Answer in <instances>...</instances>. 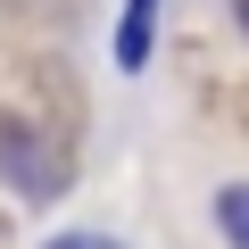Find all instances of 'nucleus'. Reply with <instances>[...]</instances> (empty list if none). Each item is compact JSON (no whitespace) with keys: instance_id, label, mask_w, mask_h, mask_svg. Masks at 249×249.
<instances>
[{"instance_id":"obj_1","label":"nucleus","mask_w":249,"mask_h":249,"mask_svg":"<svg viewBox=\"0 0 249 249\" xmlns=\"http://www.w3.org/2000/svg\"><path fill=\"white\" fill-rule=\"evenodd\" d=\"M0 175L17 183L25 208H42V199L67 191V150L50 133H34V124H0Z\"/></svg>"},{"instance_id":"obj_2","label":"nucleus","mask_w":249,"mask_h":249,"mask_svg":"<svg viewBox=\"0 0 249 249\" xmlns=\"http://www.w3.org/2000/svg\"><path fill=\"white\" fill-rule=\"evenodd\" d=\"M150 42H158V0H124V17H116V67L142 75L150 67Z\"/></svg>"},{"instance_id":"obj_3","label":"nucleus","mask_w":249,"mask_h":249,"mask_svg":"<svg viewBox=\"0 0 249 249\" xmlns=\"http://www.w3.org/2000/svg\"><path fill=\"white\" fill-rule=\"evenodd\" d=\"M216 232H224L232 249H249V183H224V191H216Z\"/></svg>"},{"instance_id":"obj_4","label":"nucleus","mask_w":249,"mask_h":249,"mask_svg":"<svg viewBox=\"0 0 249 249\" xmlns=\"http://www.w3.org/2000/svg\"><path fill=\"white\" fill-rule=\"evenodd\" d=\"M50 249H124V241H116V232H58Z\"/></svg>"},{"instance_id":"obj_5","label":"nucleus","mask_w":249,"mask_h":249,"mask_svg":"<svg viewBox=\"0 0 249 249\" xmlns=\"http://www.w3.org/2000/svg\"><path fill=\"white\" fill-rule=\"evenodd\" d=\"M232 17H241V34H249V0H232Z\"/></svg>"}]
</instances>
